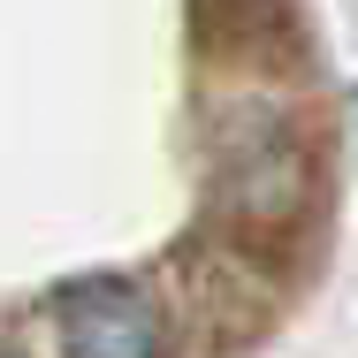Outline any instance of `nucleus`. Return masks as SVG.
Instances as JSON below:
<instances>
[{"instance_id":"1","label":"nucleus","mask_w":358,"mask_h":358,"mask_svg":"<svg viewBox=\"0 0 358 358\" xmlns=\"http://www.w3.org/2000/svg\"><path fill=\"white\" fill-rule=\"evenodd\" d=\"M69 358H160V313L130 282H76L62 297Z\"/></svg>"},{"instance_id":"2","label":"nucleus","mask_w":358,"mask_h":358,"mask_svg":"<svg viewBox=\"0 0 358 358\" xmlns=\"http://www.w3.org/2000/svg\"><path fill=\"white\" fill-rule=\"evenodd\" d=\"M0 358H8V351H0Z\"/></svg>"}]
</instances>
